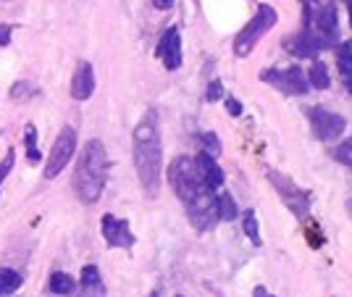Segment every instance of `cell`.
Segmentation results:
<instances>
[{
	"instance_id": "3",
	"label": "cell",
	"mask_w": 352,
	"mask_h": 297,
	"mask_svg": "<svg viewBox=\"0 0 352 297\" xmlns=\"http://www.w3.org/2000/svg\"><path fill=\"white\" fill-rule=\"evenodd\" d=\"M105 179H108V153L100 140H89L74 168V192L82 203L92 206L103 195Z\"/></svg>"
},
{
	"instance_id": "20",
	"label": "cell",
	"mask_w": 352,
	"mask_h": 297,
	"mask_svg": "<svg viewBox=\"0 0 352 297\" xmlns=\"http://www.w3.org/2000/svg\"><path fill=\"white\" fill-rule=\"evenodd\" d=\"M242 226H245V234H248V239L255 245V248H261V232H258V219H255V210H248L245 213V221H242Z\"/></svg>"
},
{
	"instance_id": "16",
	"label": "cell",
	"mask_w": 352,
	"mask_h": 297,
	"mask_svg": "<svg viewBox=\"0 0 352 297\" xmlns=\"http://www.w3.org/2000/svg\"><path fill=\"white\" fill-rule=\"evenodd\" d=\"M308 82H310V87H316V89L331 87V74H329V69H326V63H323V60H313Z\"/></svg>"
},
{
	"instance_id": "15",
	"label": "cell",
	"mask_w": 352,
	"mask_h": 297,
	"mask_svg": "<svg viewBox=\"0 0 352 297\" xmlns=\"http://www.w3.org/2000/svg\"><path fill=\"white\" fill-rule=\"evenodd\" d=\"M213 206H216L219 221H234L236 216H239V208H236L234 197L226 192V190H216V192H213Z\"/></svg>"
},
{
	"instance_id": "33",
	"label": "cell",
	"mask_w": 352,
	"mask_h": 297,
	"mask_svg": "<svg viewBox=\"0 0 352 297\" xmlns=\"http://www.w3.org/2000/svg\"><path fill=\"white\" fill-rule=\"evenodd\" d=\"M176 297H184V295H176Z\"/></svg>"
},
{
	"instance_id": "9",
	"label": "cell",
	"mask_w": 352,
	"mask_h": 297,
	"mask_svg": "<svg viewBox=\"0 0 352 297\" xmlns=\"http://www.w3.org/2000/svg\"><path fill=\"white\" fill-rule=\"evenodd\" d=\"M308 119H310L313 137L321 140V142H334V140H339L344 134V126H347L344 116H339V113L329 111V108H321V105L310 108Z\"/></svg>"
},
{
	"instance_id": "5",
	"label": "cell",
	"mask_w": 352,
	"mask_h": 297,
	"mask_svg": "<svg viewBox=\"0 0 352 297\" xmlns=\"http://www.w3.org/2000/svg\"><path fill=\"white\" fill-rule=\"evenodd\" d=\"M279 21V14H276V8H271L268 3H263L255 16L250 19L248 24L242 27V32L234 37V56L236 58H248L250 53H252V47L263 40L268 32L274 30V24Z\"/></svg>"
},
{
	"instance_id": "10",
	"label": "cell",
	"mask_w": 352,
	"mask_h": 297,
	"mask_svg": "<svg viewBox=\"0 0 352 297\" xmlns=\"http://www.w3.org/2000/svg\"><path fill=\"white\" fill-rule=\"evenodd\" d=\"M100 226H103L105 242H108L111 248H124V250H129L134 245V234H132V229H129V221L116 219L113 213H105Z\"/></svg>"
},
{
	"instance_id": "19",
	"label": "cell",
	"mask_w": 352,
	"mask_h": 297,
	"mask_svg": "<svg viewBox=\"0 0 352 297\" xmlns=\"http://www.w3.org/2000/svg\"><path fill=\"white\" fill-rule=\"evenodd\" d=\"M50 292H53V295H72L74 279L69 274H63V271H56V274L50 276Z\"/></svg>"
},
{
	"instance_id": "1",
	"label": "cell",
	"mask_w": 352,
	"mask_h": 297,
	"mask_svg": "<svg viewBox=\"0 0 352 297\" xmlns=\"http://www.w3.org/2000/svg\"><path fill=\"white\" fill-rule=\"evenodd\" d=\"M168 184L176 197L184 203L187 216L197 232H208L219 221L216 206H213V192L206 187V182L195 166V158H187V155L174 158L168 166Z\"/></svg>"
},
{
	"instance_id": "21",
	"label": "cell",
	"mask_w": 352,
	"mask_h": 297,
	"mask_svg": "<svg viewBox=\"0 0 352 297\" xmlns=\"http://www.w3.org/2000/svg\"><path fill=\"white\" fill-rule=\"evenodd\" d=\"M331 155H334V161H339V164L352 166V137L342 140L337 148L331 150Z\"/></svg>"
},
{
	"instance_id": "31",
	"label": "cell",
	"mask_w": 352,
	"mask_h": 297,
	"mask_svg": "<svg viewBox=\"0 0 352 297\" xmlns=\"http://www.w3.org/2000/svg\"><path fill=\"white\" fill-rule=\"evenodd\" d=\"M347 210H350V216H352V200H347Z\"/></svg>"
},
{
	"instance_id": "27",
	"label": "cell",
	"mask_w": 352,
	"mask_h": 297,
	"mask_svg": "<svg viewBox=\"0 0 352 297\" xmlns=\"http://www.w3.org/2000/svg\"><path fill=\"white\" fill-rule=\"evenodd\" d=\"M226 111H229L232 116H239V113H242V103H239L236 98H226Z\"/></svg>"
},
{
	"instance_id": "25",
	"label": "cell",
	"mask_w": 352,
	"mask_h": 297,
	"mask_svg": "<svg viewBox=\"0 0 352 297\" xmlns=\"http://www.w3.org/2000/svg\"><path fill=\"white\" fill-rule=\"evenodd\" d=\"M16 161V153L14 148H8V153H6V158H3V164H0V184H3V179L8 177V171H11V166H14Z\"/></svg>"
},
{
	"instance_id": "13",
	"label": "cell",
	"mask_w": 352,
	"mask_h": 297,
	"mask_svg": "<svg viewBox=\"0 0 352 297\" xmlns=\"http://www.w3.org/2000/svg\"><path fill=\"white\" fill-rule=\"evenodd\" d=\"M195 166H197V171H200V177H203V182H206V187L210 190V192H216V190L223 187V171H221L219 164L213 161V155L197 153Z\"/></svg>"
},
{
	"instance_id": "17",
	"label": "cell",
	"mask_w": 352,
	"mask_h": 297,
	"mask_svg": "<svg viewBox=\"0 0 352 297\" xmlns=\"http://www.w3.org/2000/svg\"><path fill=\"white\" fill-rule=\"evenodd\" d=\"M82 287H85L87 292H98V295H103V279H100L98 266L82 268Z\"/></svg>"
},
{
	"instance_id": "11",
	"label": "cell",
	"mask_w": 352,
	"mask_h": 297,
	"mask_svg": "<svg viewBox=\"0 0 352 297\" xmlns=\"http://www.w3.org/2000/svg\"><path fill=\"white\" fill-rule=\"evenodd\" d=\"M155 56L163 60V66L168 72H176L182 66V37H179L176 27H168V30L163 32L161 43L155 47Z\"/></svg>"
},
{
	"instance_id": "28",
	"label": "cell",
	"mask_w": 352,
	"mask_h": 297,
	"mask_svg": "<svg viewBox=\"0 0 352 297\" xmlns=\"http://www.w3.org/2000/svg\"><path fill=\"white\" fill-rule=\"evenodd\" d=\"M153 6H155V8H161V11H168V8L174 6V0H153Z\"/></svg>"
},
{
	"instance_id": "29",
	"label": "cell",
	"mask_w": 352,
	"mask_h": 297,
	"mask_svg": "<svg viewBox=\"0 0 352 297\" xmlns=\"http://www.w3.org/2000/svg\"><path fill=\"white\" fill-rule=\"evenodd\" d=\"M252 297H276V295H271V292H268L265 287H261V284H258V287L252 289Z\"/></svg>"
},
{
	"instance_id": "12",
	"label": "cell",
	"mask_w": 352,
	"mask_h": 297,
	"mask_svg": "<svg viewBox=\"0 0 352 297\" xmlns=\"http://www.w3.org/2000/svg\"><path fill=\"white\" fill-rule=\"evenodd\" d=\"M95 92V72H92V63L89 60H79L76 63V72L72 76V98L85 103L92 98Z\"/></svg>"
},
{
	"instance_id": "2",
	"label": "cell",
	"mask_w": 352,
	"mask_h": 297,
	"mask_svg": "<svg viewBox=\"0 0 352 297\" xmlns=\"http://www.w3.org/2000/svg\"><path fill=\"white\" fill-rule=\"evenodd\" d=\"M134 145V168L145 195L153 200L158 197L161 190V171H163V142H161V121H158V111L150 108L140 124L134 126L132 134Z\"/></svg>"
},
{
	"instance_id": "14",
	"label": "cell",
	"mask_w": 352,
	"mask_h": 297,
	"mask_svg": "<svg viewBox=\"0 0 352 297\" xmlns=\"http://www.w3.org/2000/svg\"><path fill=\"white\" fill-rule=\"evenodd\" d=\"M337 66L342 82H344V89L352 95V40H344L337 47Z\"/></svg>"
},
{
	"instance_id": "18",
	"label": "cell",
	"mask_w": 352,
	"mask_h": 297,
	"mask_svg": "<svg viewBox=\"0 0 352 297\" xmlns=\"http://www.w3.org/2000/svg\"><path fill=\"white\" fill-rule=\"evenodd\" d=\"M21 287V274L14 268H0V295H11Z\"/></svg>"
},
{
	"instance_id": "22",
	"label": "cell",
	"mask_w": 352,
	"mask_h": 297,
	"mask_svg": "<svg viewBox=\"0 0 352 297\" xmlns=\"http://www.w3.org/2000/svg\"><path fill=\"white\" fill-rule=\"evenodd\" d=\"M27 158H30V164H37L40 161V150H37V129H34V124H27Z\"/></svg>"
},
{
	"instance_id": "7",
	"label": "cell",
	"mask_w": 352,
	"mask_h": 297,
	"mask_svg": "<svg viewBox=\"0 0 352 297\" xmlns=\"http://www.w3.org/2000/svg\"><path fill=\"white\" fill-rule=\"evenodd\" d=\"M76 153V129L74 126H63L50 148V155L45 161V177L47 179H56L69 166V161L74 158Z\"/></svg>"
},
{
	"instance_id": "4",
	"label": "cell",
	"mask_w": 352,
	"mask_h": 297,
	"mask_svg": "<svg viewBox=\"0 0 352 297\" xmlns=\"http://www.w3.org/2000/svg\"><path fill=\"white\" fill-rule=\"evenodd\" d=\"M321 47L339 43V16L334 0H305V27Z\"/></svg>"
},
{
	"instance_id": "26",
	"label": "cell",
	"mask_w": 352,
	"mask_h": 297,
	"mask_svg": "<svg viewBox=\"0 0 352 297\" xmlns=\"http://www.w3.org/2000/svg\"><path fill=\"white\" fill-rule=\"evenodd\" d=\"M11 32H14L11 24H0V45H3V47L11 45Z\"/></svg>"
},
{
	"instance_id": "30",
	"label": "cell",
	"mask_w": 352,
	"mask_h": 297,
	"mask_svg": "<svg viewBox=\"0 0 352 297\" xmlns=\"http://www.w3.org/2000/svg\"><path fill=\"white\" fill-rule=\"evenodd\" d=\"M347 11H350V27H352V0H347Z\"/></svg>"
},
{
	"instance_id": "6",
	"label": "cell",
	"mask_w": 352,
	"mask_h": 297,
	"mask_svg": "<svg viewBox=\"0 0 352 297\" xmlns=\"http://www.w3.org/2000/svg\"><path fill=\"white\" fill-rule=\"evenodd\" d=\"M268 179L274 184V190L279 192V197L284 200V206L292 210L297 219H305L310 213V192L297 187L292 179L279 174V171H268Z\"/></svg>"
},
{
	"instance_id": "23",
	"label": "cell",
	"mask_w": 352,
	"mask_h": 297,
	"mask_svg": "<svg viewBox=\"0 0 352 297\" xmlns=\"http://www.w3.org/2000/svg\"><path fill=\"white\" fill-rule=\"evenodd\" d=\"M200 142H203V153H208V155H219L221 153V140L213 132L203 134V137H200Z\"/></svg>"
},
{
	"instance_id": "32",
	"label": "cell",
	"mask_w": 352,
	"mask_h": 297,
	"mask_svg": "<svg viewBox=\"0 0 352 297\" xmlns=\"http://www.w3.org/2000/svg\"><path fill=\"white\" fill-rule=\"evenodd\" d=\"M150 297H158V295H150Z\"/></svg>"
},
{
	"instance_id": "24",
	"label": "cell",
	"mask_w": 352,
	"mask_h": 297,
	"mask_svg": "<svg viewBox=\"0 0 352 297\" xmlns=\"http://www.w3.org/2000/svg\"><path fill=\"white\" fill-rule=\"evenodd\" d=\"M206 98L210 100V103H216V100H221V98H223V85H221V79H213V82L208 85Z\"/></svg>"
},
{
	"instance_id": "8",
	"label": "cell",
	"mask_w": 352,
	"mask_h": 297,
	"mask_svg": "<svg viewBox=\"0 0 352 297\" xmlns=\"http://www.w3.org/2000/svg\"><path fill=\"white\" fill-rule=\"evenodd\" d=\"M263 82L271 87L281 89L284 95H305L310 89L308 74L302 72V66H287V69H265L261 74Z\"/></svg>"
}]
</instances>
